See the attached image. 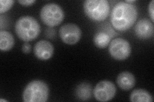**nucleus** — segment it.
<instances>
[{
    "instance_id": "17",
    "label": "nucleus",
    "mask_w": 154,
    "mask_h": 102,
    "mask_svg": "<svg viewBox=\"0 0 154 102\" xmlns=\"http://www.w3.org/2000/svg\"><path fill=\"white\" fill-rule=\"evenodd\" d=\"M148 10L149 15H150V17L151 19V21L152 22H154V1L153 0H152L150 3H149Z\"/></svg>"
},
{
    "instance_id": "12",
    "label": "nucleus",
    "mask_w": 154,
    "mask_h": 102,
    "mask_svg": "<svg viewBox=\"0 0 154 102\" xmlns=\"http://www.w3.org/2000/svg\"><path fill=\"white\" fill-rule=\"evenodd\" d=\"M93 91L92 86L88 82H82L76 86L75 95L76 98L82 101L89 100L92 97Z\"/></svg>"
},
{
    "instance_id": "7",
    "label": "nucleus",
    "mask_w": 154,
    "mask_h": 102,
    "mask_svg": "<svg viewBox=\"0 0 154 102\" xmlns=\"http://www.w3.org/2000/svg\"><path fill=\"white\" fill-rule=\"evenodd\" d=\"M116 93V87L113 82L107 80L100 81L93 89V95L98 101H108L112 100Z\"/></svg>"
},
{
    "instance_id": "13",
    "label": "nucleus",
    "mask_w": 154,
    "mask_h": 102,
    "mask_svg": "<svg viewBox=\"0 0 154 102\" xmlns=\"http://www.w3.org/2000/svg\"><path fill=\"white\" fill-rule=\"evenodd\" d=\"M15 44V40L12 34L7 31H0V49L3 52L11 51Z\"/></svg>"
},
{
    "instance_id": "20",
    "label": "nucleus",
    "mask_w": 154,
    "mask_h": 102,
    "mask_svg": "<svg viewBox=\"0 0 154 102\" xmlns=\"http://www.w3.org/2000/svg\"><path fill=\"white\" fill-rule=\"evenodd\" d=\"M125 2L129 3V4H134V3L136 2V0H132V1H130V0H127V1H125Z\"/></svg>"
},
{
    "instance_id": "16",
    "label": "nucleus",
    "mask_w": 154,
    "mask_h": 102,
    "mask_svg": "<svg viewBox=\"0 0 154 102\" xmlns=\"http://www.w3.org/2000/svg\"><path fill=\"white\" fill-rule=\"evenodd\" d=\"M13 0H1L0 1V13H4L8 12L14 4Z\"/></svg>"
},
{
    "instance_id": "4",
    "label": "nucleus",
    "mask_w": 154,
    "mask_h": 102,
    "mask_svg": "<svg viewBox=\"0 0 154 102\" xmlns=\"http://www.w3.org/2000/svg\"><path fill=\"white\" fill-rule=\"evenodd\" d=\"M83 7L87 17L95 22L104 21L110 12V6L107 0H86Z\"/></svg>"
},
{
    "instance_id": "5",
    "label": "nucleus",
    "mask_w": 154,
    "mask_h": 102,
    "mask_svg": "<svg viewBox=\"0 0 154 102\" xmlns=\"http://www.w3.org/2000/svg\"><path fill=\"white\" fill-rule=\"evenodd\" d=\"M64 12L58 4L48 3L40 11V18L45 25L54 28L60 25L64 19Z\"/></svg>"
},
{
    "instance_id": "8",
    "label": "nucleus",
    "mask_w": 154,
    "mask_h": 102,
    "mask_svg": "<svg viewBox=\"0 0 154 102\" xmlns=\"http://www.w3.org/2000/svg\"><path fill=\"white\" fill-rule=\"evenodd\" d=\"M59 34L62 42L67 45H75L80 40L82 31L77 24L67 23L60 28Z\"/></svg>"
},
{
    "instance_id": "2",
    "label": "nucleus",
    "mask_w": 154,
    "mask_h": 102,
    "mask_svg": "<svg viewBox=\"0 0 154 102\" xmlns=\"http://www.w3.org/2000/svg\"><path fill=\"white\" fill-rule=\"evenodd\" d=\"M15 31L19 39L29 42L36 39L40 35L41 26L34 17L23 16L16 21Z\"/></svg>"
},
{
    "instance_id": "1",
    "label": "nucleus",
    "mask_w": 154,
    "mask_h": 102,
    "mask_svg": "<svg viewBox=\"0 0 154 102\" xmlns=\"http://www.w3.org/2000/svg\"><path fill=\"white\" fill-rule=\"evenodd\" d=\"M137 15L136 5L120 1L112 9L110 14V22L116 30L125 31L132 27L137 21Z\"/></svg>"
},
{
    "instance_id": "15",
    "label": "nucleus",
    "mask_w": 154,
    "mask_h": 102,
    "mask_svg": "<svg viewBox=\"0 0 154 102\" xmlns=\"http://www.w3.org/2000/svg\"><path fill=\"white\" fill-rule=\"evenodd\" d=\"M94 45L99 48H105L110 42V37L107 33L100 31L96 33L93 38Z\"/></svg>"
},
{
    "instance_id": "19",
    "label": "nucleus",
    "mask_w": 154,
    "mask_h": 102,
    "mask_svg": "<svg viewBox=\"0 0 154 102\" xmlns=\"http://www.w3.org/2000/svg\"><path fill=\"white\" fill-rule=\"evenodd\" d=\"M31 50H32V47L28 42H25L23 45L22 51L24 54H29V53L31 52Z\"/></svg>"
},
{
    "instance_id": "9",
    "label": "nucleus",
    "mask_w": 154,
    "mask_h": 102,
    "mask_svg": "<svg viewBox=\"0 0 154 102\" xmlns=\"http://www.w3.org/2000/svg\"><path fill=\"white\" fill-rule=\"evenodd\" d=\"M33 53L37 59L46 61L51 59L54 53V47L52 43L45 40L37 42L33 47Z\"/></svg>"
},
{
    "instance_id": "3",
    "label": "nucleus",
    "mask_w": 154,
    "mask_h": 102,
    "mask_svg": "<svg viewBox=\"0 0 154 102\" xmlns=\"http://www.w3.org/2000/svg\"><path fill=\"white\" fill-rule=\"evenodd\" d=\"M50 95V89L45 81L33 80L26 86L23 93L25 102H45Z\"/></svg>"
},
{
    "instance_id": "14",
    "label": "nucleus",
    "mask_w": 154,
    "mask_h": 102,
    "mask_svg": "<svg viewBox=\"0 0 154 102\" xmlns=\"http://www.w3.org/2000/svg\"><path fill=\"white\" fill-rule=\"evenodd\" d=\"M130 100L132 102H152L153 99L148 91L143 89H136L131 93Z\"/></svg>"
},
{
    "instance_id": "21",
    "label": "nucleus",
    "mask_w": 154,
    "mask_h": 102,
    "mask_svg": "<svg viewBox=\"0 0 154 102\" xmlns=\"http://www.w3.org/2000/svg\"><path fill=\"white\" fill-rule=\"evenodd\" d=\"M0 101H8L7 100H3V99H1L0 100Z\"/></svg>"
},
{
    "instance_id": "6",
    "label": "nucleus",
    "mask_w": 154,
    "mask_h": 102,
    "mask_svg": "<svg viewBox=\"0 0 154 102\" xmlns=\"http://www.w3.org/2000/svg\"><path fill=\"white\" fill-rule=\"evenodd\" d=\"M109 45L110 55L116 60H125L131 56L132 51L131 44L124 38H115L110 42Z\"/></svg>"
},
{
    "instance_id": "11",
    "label": "nucleus",
    "mask_w": 154,
    "mask_h": 102,
    "mask_svg": "<svg viewBox=\"0 0 154 102\" xmlns=\"http://www.w3.org/2000/svg\"><path fill=\"white\" fill-rule=\"evenodd\" d=\"M116 82L120 89L124 91H128L135 86L136 78L132 73L125 71L121 72L118 75Z\"/></svg>"
},
{
    "instance_id": "10",
    "label": "nucleus",
    "mask_w": 154,
    "mask_h": 102,
    "mask_svg": "<svg viewBox=\"0 0 154 102\" xmlns=\"http://www.w3.org/2000/svg\"><path fill=\"white\" fill-rule=\"evenodd\" d=\"M134 31L136 36L140 39H149L153 35V24L148 19H141L136 23Z\"/></svg>"
},
{
    "instance_id": "18",
    "label": "nucleus",
    "mask_w": 154,
    "mask_h": 102,
    "mask_svg": "<svg viewBox=\"0 0 154 102\" xmlns=\"http://www.w3.org/2000/svg\"><path fill=\"white\" fill-rule=\"evenodd\" d=\"M35 2V0H19L18 3L23 7H30Z\"/></svg>"
}]
</instances>
